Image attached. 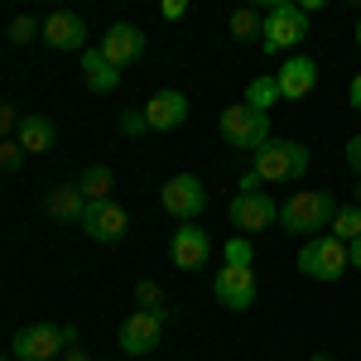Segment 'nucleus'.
Returning <instances> with one entry per match:
<instances>
[{
	"mask_svg": "<svg viewBox=\"0 0 361 361\" xmlns=\"http://www.w3.org/2000/svg\"><path fill=\"white\" fill-rule=\"evenodd\" d=\"M337 217V197L328 188H299V193L284 197V207H279V226H284V236H323Z\"/></svg>",
	"mask_w": 361,
	"mask_h": 361,
	"instance_id": "obj_1",
	"label": "nucleus"
},
{
	"mask_svg": "<svg viewBox=\"0 0 361 361\" xmlns=\"http://www.w3.org/2000/svg\"><path fill=\"white\" fill-rule=\"evenodd\" d=\"M265 29H260V49L275 58L284 54V49H299L308 39V15H304V5H294V0H270L265 10Z\"/></svg>",
	"mask_w": 361,
	"mask_h": 361,
	"instance_id": "obj_2",
	"label": "nucleus"
},
{
	"mask_svg": "<svg viewBox=\"0 0 361 361\" xmlns=\"http://www.w3.org/2000/svg\"><path fill=\"white\" fill-rule=\"evenodd\" d=\"M250 169L260 183H294L308 173V145L304 140H270L260 154H250Z\"/></svg>",
	"mask_w": 361,
	"mask_h": 361,
	"instance_id": "obj_3",
	"label": "nucleus"
},
{
	"mask_svg": "<svg viewBox=\"0 0 361 361\" xmlns=\"http://www.w3.org/2000/svg\"><path fill=\"white\" fill-rule=\"evenodd\" d=\"M217 130H222V140L231 145V149H241V154H260V149L275 140V135H270V116L250 111L246 102L226 106V111L217 116Z\"/></svg>",
	"mask_w": 361,
	"mask_h": 361,
	"instance_id": "obj_4",
	"label": "nucleus"
},
{
	"mask_svg": "<svg viewBox=\"0 0 361 361\" xmlns=\"http://www.w3.org/2000/svg\"><path fill=\"white\" fill-rule=\"evenodd\" d=\"M299 270H304L308 279H323V284H333V279H342L347 270H352V260H347V246L337 241V236H313V241H304V250H299Z\"/></svg>",
	"mask_w": 361,
	"mask_h": 361,
	"instance_id": "obj_5",
	"label": "nucleus"
},
{
	"mask_svg": "<svg viewBox=\"0 0 361 361\" xmlns=\"http://www.w3.org/2000/svg\"><path fill=\"white\" fill-rule=\"evenodd\" d=\"M159 207H164L169 217H178V222H197V217L207 212V188H202V178H197V173H173L164 188H159Z\"/></svg>",
	"mask_w": 361,
	"mask_h": 361,
	"instance_id": "obj_6",
	"label": "nucleus"
},
{
	"mask_svg": "<svg viewBox=\"0 0 361 361\" xmlns=\"http://www.w3.org/2000/svg\"><path fill=\"white\" fill-rule=\"evenodd\" d=\"M58 352H68L63 323H29V328H20L15 342H10V357L15 361H54Z\"/></svg>",
	"mask_w": 361,
	"mask_h": 361,
	"instance_id": "obj_7",
	"label": "nucleus"
},
{
	"mask_svg": "<svg viewBox=\"0 0 361 361\" xmlns=\"http://www.w3.org/2000/svg\"><path fill=\"white\" fill-rule=\"evenodd\" d=\"M226 222L236 226V236L265 231V226L279 222V202L270 193H236V197H231V207H226Z\"/></svg>",
	"mask_w": 361,
	"mask_h": 361,
	"instance_id": "obj_8",
	"label": "nucleus"
},
{
	"mask_svg": "<svg viewBox=\"0 0 361 361\" xmlns=\"http://www.w3.org/2000/svg\"><path fill=\"white\" fill-rule=\"evenodd\" d=\"M97 241V246H116V241H126V231H130V212L121 207V202H87V212H82V222H78Z\"/></svg>",
	"mask_w": 361,
	"mask_h": 361,
	"instance_id": "obj_9",
	"label": "nucleus"
},
{
	"mask_svg": "<svg viewBox=\"0 0 361 361\" xmlns=\"http://www.w3.org/2000/svg\"><path fill=\"white\" fill-rule=\"evenodd\" d=\"M212 294H217V304L231 308V313H246L255 308V270L250 265H222L217 275H212Z\"/></svg>",
	"mask_w": 361,
	"mask_h": 361,
	"instance_id": "obj_10",
	"label": "nucleus"
},
{
	"mask_svg": "<svg viewBox=\"0 0 361 361\" xmlns=\"http://www.w3.org/2000/svg\"><path fill=\"white\" fill-rule=\"evenodd\" d=\"M212 236H207V226L197 222H178V231L169 236V260L178 265V270H202L207 260H212Z\"/></svg>",
	"mask_w": 361,
	"mask_h": 361,
	"instance_id": "obj_11",
	"label": "nucleus"
},
{
	"mask_svg": "<svg viewBox=\"0 0 361 361\" xmlns=\"http://www.w3.org/2000/svg\"><path fill=\"white\" fill-rule=\"evenodd\" d=\"M121 352L126 357H149L159 342H164V318L159 313H145V308H135L126 323H121Z\"/></svg>",
	"mask_w": 361,
	"mask_h": 361,
	"instance_id": "obj_12",
	"label": "nucleus"
},
{
	"mask_svg": "<svg viewBox=\"0 0 361 361\" xmlns=\"http://www.w3.org/2000/svg\"><path fill=\"white\" fill-rule=\"evenodd\" d=\"M39 39L49 49H58V54H82L87 49V20L78 10H54L44 20V29H39Z\"/></svg>",
	"mask_w": 361,
	"mask_h": 361,
	"instance_id": "obj_13",
	"label": "nucleus"
},
{
	"mask_svg": "<svg viewBox=\"0 0 361 361\" xmlns=\"http://www.w3.org/2000/svg\"><path fill=\"white\" fill-rule=\"evenodd\" d=\"M102 54H106V63L111 68H130V63H140L145 58V29H135V25H111L106 34H102V44H97Z\"/></svg>",
	"mask_w": 361,
	"mask_h": 361,
	"instance_id": "obj_14",
	"label": "nucleus"
},
{
	"mask_svg": "<svg viewBox=\"0 0 361 361\" xmlns=\"http://www.w3.org/2000/svg\"><path fill=\"white\" fill-rule=\"evenodd\" d=\"M275 87H279V102H304L308 92L318 87V63L308 54L284 58V68L275 73Z\"/></svg>",
	"mask_w": 361,
	"mask_h": 361,
	"instance_id": "obj_15",
	"label": "nucleus"
},
{
	"mask_svg": "<svg viewBox=\"0 0 361 361\" xmlns=\"http://www.w3.org/2000/svg\"><path fill=\"white\" fill-rule=\"evenodd\" d=\"M140 111H145V121H149V130H178V126L188 121V97L173 92V87H159Z\"/></svg>",
	"mask_w": 361,
	"mask_h": 361,
	"instance_id": "obj_16",
	"label": "nucleus"
},
{
	"mask_svg": "<svg viewBox=\"0 0 361 361\" xmlns=\"http://www.w3.org/2000/svg\"><path fill=\"white\" fill-rule=\"evenodd\" d=\"M44 212H49L54 222L78 226V222H82V212H87V197L78 193V183H58L54 193L44 197Z\"/></svg>",
	"mask_w": 361,
	"mask_h": 361,
	"instance_id": "obj_17",
	"label": "nucleus"
},
{
	"mask_svg": "<svg viewBox=\"0 0 361 361\" xmlns=\"http://www.w3.org/2000/svg\"><path fill=\"white\" fill-rule=\"evenodd\" d=\"M15 140H20V149H25V154H44V149H54V140H58L54 116H20Z\"/></svg>",
	"mask_w": 361,
	"mask_h": 361,
	"instance_id": "obj_18",
	"label": "nucleus"
},
{
	"mask_svg": "<svg viewBox=\"0 0 361 361\" xmlns=\"http://www.w3.org/2000/svg\"><path fill=\"white\" fill-rule=\"evenodd\" d=\"M82 78L97 97H111L116 87H121V68H111L102 49H82Z\"/></svg>",
	"mask_w": 361,
	"mask_h": 361,
	"instance_id": "obj_19",
	"label": "nucleus"
},
{
	"mask_svg": "<svg viewBox=\"0 0 361 361\" xmlns=\"http://www.w3.org/2000/svg\"><path fill=\"white\" fill-rule=\"evenodd\" d=\"M111 188H116V169L111 164H87L82 178H78V193L87 202H111Z\"/></svg>",
	"mask_w": 361,
	"mask_h": 361,
	"instance_id": "obj_20",
	"label": "nucleus"
},
{
	"mask_svg": "<svg viewBox=\"0 0 361 361\" xmlns=\"http://www.w3.org/2000/svg\"><path fill=\"white\" fill-rule=\"evenodd\" d=\"M328 236H337L342 246L361 241V207L357 202H337V217H333V226H328Z\"/></svg>",
	"mask_w": 361,
	"mask_h": 361,
	"instance_id": "obj_21",
	"label": "nucleus"
},
{
	"mask_svg": "<svg viewBox=\"0 0 361 361\" xmlns=\"http://www.w3.org/2000/svg\"><path fill=\"white\" fill-rule=\"evenodd\" d=\"M135 304L145 308V313H159L164 323H173V308H169V294L154 284V279H140L135 284Z\"/></svg>",
	"mask_w": 361,
	"mask_h": 361,
	"instance_id": "obj_22",
	"label": "nucleus"
},
{
	"mask_svg": "<svg viewBox=\"0 0 361 361\" xmlns=\"http://www.w3.org/2000/svg\"><path fill=\"white\" fill-rule=\"evenodd\" d=\"M226 29H231V39H260V29H265V15L260 10H250V5H241V10H231V20H226Z\"/></svg>",
	"mask_w": 361,
	"mask_h": 361,
	"instance_id": "obj_23",
	"label": "nucleus"
},
{
	"mask_svg": "<svg viewBox=\"0 0 361 361\" xmlns=\"http://www.w3.org/2000/svg\"><path fill=\"white\" fill-rule=\"evenodd\" d=\"M275 102H279L275 73H270V78H250V87H246V106H250V111H265V116H270Z\"/></svg>",
	"mask_w": 361,
	"mask_h": 361,
	"instance_id": "obj_24",
	"label": "nucleus"
},
{
	"mask_svg": "<svg viewBox=\"0 0 361 361\" xmlns=\"http://www.w3.org/2000/svg\"><path fill=\"white\" fill-rule=\"evenodd\" d=\"M250 260H255V246H250V236H226L222 265H250Z\"/></svg>",
	"mask_w": 361,
	"mask_h": 361,
	"instance_id": "obj_25",
	"label": "nucleus"
},
{
	"mask_svg": "<svg viewBox=\"0 0 361 361\" xmlns=\"http://www.w3.org/2000/svg\"><path fill=\"white\" fill-rule=\"evenodd\" d=\"M39 29H44V20H34V15H15L5 34H10V44H29V39H34Z\"/></svg>",
	"mask_w": 361,
	"mask_h": 361,
	"instance_id": "obj_26",
	"label": "nucleus"
},
{
	"mask_svg": "<svg viewBox=\"0 0 361 361\" xmlns=\"http://www.w3.org/2000/svg\"><path fill=\"white\" fill-rule=\"evenodd\" d=\"M116 130H121L126 140H140V135H149V121H145V111H121Z\"/></svg>",
	"mask_w": 361,
	"mask_h": 361,
	"instance_id": "obj_27",
	"label": "nucleus"
},
{
	"mask_svg": "<svg viewBox=\"0 0 361 361\" xmlns=\"http://www.w3.org/2000/svg\"><path fill=\"white\" fill-rule=\"evenodd\" d=\"M0 169H5V173H20V169H25V149H20V140H0Z\"/></svg>",
	"mask_w": 361,
	"mask_h": 361,
	"instance_id": "obj_28",
	"label": "nucleus"
},
{
	"mask_svg": "<svg viewBox=\"0 0 361 361\" xmlns=\"http://www.w3.org/2000/svg\"><path fill=\"white\" fill-rule=\"evenodd\" d=\"M15 130H20V111H15L10 102H0V140L15 135Z\"/></svg>",
	"mask_w": 361,
	"mask_h": 361,
	"instance_id": "obj_29",
	"label": "nucleus"
},
{
	"mask_svg": "<svg viewBox=\"0 0 361 361\" xmlns=\"http://www.w3.org/2000/svg\"><path fill=\"white\" fill-rule=\"evenodd\" d=\"M159 15H164V25L183 20V15H188V0H164V5H159Z\"/></svg>",
	"mask_w": 361,
	"mask_h": 361,
	"instance_id": "obj_30",
	"label": "nucleus"
},
{
	"mask_svg": "<svg viewBox=\"0 0 361 361\" xmlns=\"http://www.w3.org/2000/svg\"><path fill=\"white\" fill-rule=\"evenodd\" d=\"M347 169H352V173L361 178V135H352V140H347Z\"/></svg>",
	"mask_w": 361,
	"mask_h": 361,
	"instance_id": "obj_31",
	"label": "nucleus"
},
{
	"mask_svg": "<svg viewBox=\"0 0 361 361\" xmlns=\"http://www.w3.org/2000/svg\"><path fill=\"white\" fill-rule=\"evenodd\" d=\"M260 188H265V183H260V173H255V169H246V173H241V188H236V193H260Z\"/></svg>",
	"mask_w": 361,
	"mask_h": 361,
	"instance_id": "obj_32",
	"label": "nucleus"
},
{
	"mask_svg": "<svg viewBox=\"0 0 361 361\" xmlns=\"http://www.w3.org/2000/svg\"><path fill=\"white\" fill-rule=\"evenodd\" d=\"M347 102H352V111H361V73L347 82Z\"/></svg>",
	"mask_w": 361,
	"mask_h": 361,
	"instance_id": "obj_33",
	"label": "nucleus"
},
{
	"mask_svg": "<svg viewBox=\"0 0 361 361\" xmlns=\"http://www.w3.org/2000/svg\"><path fill=\"white\" fill-rule=\"evenodd\" d=\"M63 361H92V357H87V347H68V352H63Z\"/></svg>",
	"mask_w": 361,
	"mask_h": 361,
	"instance_id": "obj_34",
	"label": "nucleus"
},
{
	"mask_svg": "<svg viewBox=\"0 0 361 361\" xmlns=\"http://www.w3.org/2000/svg\"><path fill=\"white\" fill-rule=\"evenodd\" d=\"M347 260H352V270H361V241H352V246H347Z\"/></svg>",
	"mask_w": 361,
	"mask_h": 361,
	"instance_id": "obj_35",
	"label": "nucleus"
},
{
	"mask_svg": "<svg viewBox=\"0 0 361 361\" xmlns=\"http://www.w3.org/2000/svg\"><path fill=\"white\" fill-rule=\"evenodd\" d=\"M308 361H337V357H328V352H313V357H308Z\"/></svg>",
	"mask_w": 361,
	"mask_h": 361,
	"instance_id": "obj_36",
	"label": "nucleus"
},
{
	"mask_svg": "<svg viewBox=\"0 0 361 361\" xmlns=\"http://www.w3.org/2000/svg\"><path fill=\"white\" fill-rule=\"evenodd\" d=\"M352 202H357V207H361V178H357V193H352Z\"/></svg>",
	"mask_w": 361,
	"mask_h": 361,
	"instance_id": "obj_37",
	"label": "nucleus"
},
{
	"mask_svg": "<svg viewBox=\"0 0 361 361\" xmlns=\"http://www.w3.org/2000/svg\"><path fill=\"white\" fill-rule=\"evenodd\" d=\"M357 49H361V15H357Z\"/></svg>",
	"mask_w": 361,
	"mask_h": 361,
	"instance_id": "obj_38",
	"label": "nucleus"
},
{
	"mask_svg": "<svg viewBox=\"0 0 361 361\" xmlns=\"http://www.w3.org/2000/svg\"><path fill=\"white\" fill-rule=\"evenodd\" d=\"M0 361H15V357H10V352H0Z\"/></svg>",
	"mask_w": 361,
	"mask_h": 361,
	"instance_id": "obj_39",
	"label": "nucleus"
}]
</instances>
